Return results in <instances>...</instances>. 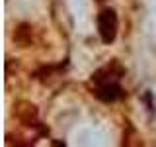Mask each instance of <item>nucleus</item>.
Segmentation results:
<instances>
[{
	"mask_svg": "<svg viewBox=\"0 0 156 147\" xmlns=\"http://www.w3.org/2000/svg\"><path fill=\"white\" fill-rule=\"evenodd\" d=\"M121 75H123L121 67L117 65V63H111V65L100 69V71L92 77L94 94H96L98 100H101V102H115V100H119V98L125 96L123 86H121V82H119Z\"/></svg>",
	"mask_w": 156,
	"mask_h": 147,
	"instance_id": "f257e3e1",
	"label": "nucleus"
},
{
	"mask_svg": "<svg viewBox=\"0 0 156 147\" xmlns=\"http://www.w3.org/2000/svg\"><path fill=\"white\" fill-rule=\"evenodd\" d=\"M117 28H119V20H117L115 10L105 8L98 14V33H100L101 41H104L105 45H109V43L115 41Z\"/></svg>",
	"mask_w": 156,
	"mask_h": 147,
	"instance_id": "f03ea898",
	"label": "nucleus"
},
{
	"mask_svg": "<svg viewBox=\"0 0 156 147\" xmlns=\"http://www.w3.org/2000/svg\"><path fill=\"white\" fill-rule=\"evenodd\" d=\"M100 2H101V0H100Z\"/></svg>",
	"mask_w": 156,
	"mask_h": 147,
	"instance_id": "7ed1b4c3",
	"label": "nucleus"
}]
</instances>
